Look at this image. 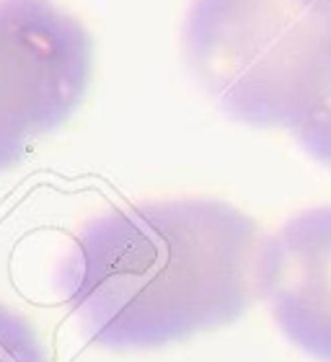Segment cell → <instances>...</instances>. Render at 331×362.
Wrapping results in <instances>:
<instances>
[{"label":"cell","mask_w":331,"mask_h":362,"mask_svg":"<svg viewBox=\"0 0 331 362\" xmlns=\"http://www.w3.org/2000/svg\"><path fill=\"white\" fill-rule=\"evenodd\" d=\"M262 243L256 220L220 199L120 207L78 233L62 293L98 347H163L246 316Z\"/></svg>","instance_id":"obj_1"},{"label":"cell","mask_w":331,"mask_h":362,"mask_svg":"<svg viewBox=\"0 0 331 362\" xmlns=\"http://www.w3.org/2000/svg\"><path fill=\"white\" fill-rule=\"evenodd\" d=\"M329 34L331 18L306 0H192L184 54L220 112L290 132Z\"/></svg>","instance_id":"obj_2"},{"label":"cell","mask_w":331,"mask_h":362,"mask_svg":"<svg viewBox=\"0 0 331 362\" xmlns=\"http://www.w3.org/2000/svg\"><path fill=\"white\" fill-rule=\"evenodd\" d=\"M93 68L78 16L54 0H0V174L76 117Z\"/></svg>","instance_id":"obj_3"},{"label":"cell","mask_w":331,"mask_h":362,"mask_svg":"<svg viewBox=\"0 0 331 362\" xmlns=\"http://www.w3.org/2000/svg\"><path fill=\"white\" fill-rule=\"evenodd\" d=\"M259 295L295 347L331 360V204L298 212L264 238Z\"/></svg>","instance_id":"obj_4"},{"label":"cell","mask_w":331,"mask_h":362,"mask_svg":"<svg viewBox=\"0 0 331 362\" xmlns=\"http://www.w3.org/2000/svg\"><path fill=\"white\" fill-rule=\"evenodd\" d=\"M290 135L310 158L331 168V34L321 54V65L316 70L313 86L308 90V98Z\"/></svg>","instance_id":"obj_5"},{"label":"cell","mask_w":331,"mask_h":362,"mask_svg":"<svg viewBox=\"0 0 331 362\" xmlns=\"http://www.w3.org/2000/svg\"><path fill=\"white\" fill-rule=\"evenodd\" d=\"M0 360H47V349L29 318L0 305Z\"/></svg>","instance_id":"obj_6"},{"label":"cell","mask_w":331,"mask_h":362,"mask_svg":"<svg viewBox=\"0 0 331 362\" xmlns=\"http://www.w3.org/2000/svg\"><path fill=\"white\" fill-rule=\"evenodd\" d=\"M306 3H308V6H313L316 11H321V13L331 18V0H306Z\"/></svg>","instance_id":"obj_7"}]
</instances>
